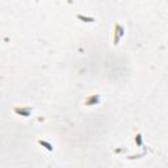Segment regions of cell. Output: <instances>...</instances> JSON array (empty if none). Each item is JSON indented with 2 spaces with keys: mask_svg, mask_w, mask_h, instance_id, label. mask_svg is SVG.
Listing matches in <instances>:
<instances>
[{
  "mask_svg": "<svg viewBox=\"0 0 168 168\" xmlns=\"http://www.w3.org/2000/svg\"><path fill=\"white\" fill-rule=\"evenodd\" d=\"M15 112L18 113V114H24V117H29L32 109L30 108H15Z\"/></svg>",
  "mask_w": 168,
  "mask_h": 168,
  "instance_id": "3957f363",
  "label": "cell"
},
{
  "mask_svg": "<svg viewBox=\"0 0 168 168\" xmlns=\"http://www.w3.org/2000/svg\"><path fill=\"white\" fill-rule=\"evenodd\" d=\"M38 143H40V144H42V146H45V148H47V150L49 151H53V146H51V144L50 143H47V142H45V141H38Z\"/></svg>",
  "mask_w": 168,
  "mask_h": 168,
  "instance_id": "277c9868",
  "label": "cell"
},
{
  "mask_svg": "<svg viewBox=\"0 0 168 168\" xmlns=\"http://www.w3.org/2000/svg\"><path fill=\"white\" fill-rule=\"evenodd\" d=\"M124 28L120 25V24H116L114 25V30H113V45H118V41L120 38L124 36Z\"/></svg>",
  "mask_w": 168,
  "mask_h": 168,
  "instance_id": "6da1fadb",
  "label": "cell"
},
{
  "mask_svg": "<svg viewBox=\"0 0 168 168\" xmlns=\"http://www.w3.org/2000/svg\"><path fill=\"white\" fill-rule=\"evenodd\" d=\"M100 102V96L99 95H92V96H89V97H87V100H86V104L87 106H91V105H95V104H99Z\"/></svg>",
  "mask_w": 168,
  "mask_h": 168,
  "instance_id": "7a4b0ae2",
  "label": "cell"
}]
</instances>
